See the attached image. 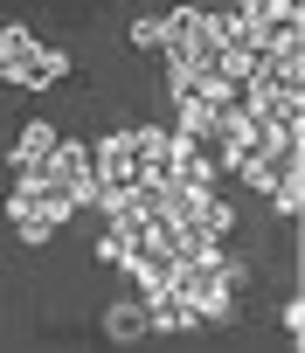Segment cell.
Here are the masks:
<instances>
[{"label": "cell", "instance_id": "6da1fadb", "mask_svg": "<svg viewBox=\"0 0 305 353\" xmlns=\"http://www.w3.org/2000/svg\"><path fill=\"white\" fill-rule=\"evenodd\" d=\"M90 166H97V188H132V181H139L132 132H104V139L90 145Z\"/></svg>", "mask_w": 305, "mask_h": 353}, {"label": "cell", "instance_id": "9c48e42d", "mask_svg": "<svg viewBox=\"0 0 305 353\" xmlns=\"http://www.w3.org/2000/svg\"><path fill=\"white\" fill-rule=\"evenodd\" d=\"M132 42H139V49H160V14H146V21H132Z\"/></svg>", "mask_w": 305, "mask_h": 353}, {"label": "cell", "instance_id": "52a82bcc", "mask_svg": "<svg viewBox=\"0 0 305 353\" xmlns=\"http://www.w3.org/2000/svg\"><path fill=\"white\" fill-rule=\"evenodd\" d=\"M104 332H111V339H139V332H146V298H139V291L118 298V305L104 312Z\"/></svg>", "mask_w": 305, "mask_h": 353}, {"label": "cell", "instance_id": "30bf717a", "mask_svg": "<svg viewBox=\"0 0 305 353\" xmlns=\"http://www.w3.org/2000/svg\"><path fill=\"white\" fill-rule=\"evenodd\" d=\"M284 332H291V346L305 339V298H291V305H284Z\"/></svg>", "mask_w": 305, "mask_h": 353}, {"label": "cell", "instance_id": "ba28073f", "mask_svg": "<svg viewBox=\"0 0 305 353\" xmlns=\"http://www.w3.org/2000/svg\"><path fill=\"white\" fill-rule=\"evenodd\" d=\"M63 70H70V56H63V49H42V56H35V70H28V83H21V90H49V83H56V77H63Z\"/></svg>", "mask_w": 305, "mask_h": 353}, {"label": "cell", "instance_id": "5b68a950", "mask_svg": "<svg viewBox=\"0 0 305 353\" xmlns=\"http://www.w3.org/2000/svg\"><path fill=\"white\" fill-rule=\"evenodd\" d=\"M195 325V312L174 298V291H160V298H146V332H188Z\"/></svg>", "mask_w": 305, "mask_h": 353}, {"label": "cell", "instance_id": "3957f363", "mask_svg": "<svg viewBox=\"0 0 305 353\" xmlns=\"http://www.w3.org/2000/svg\"><path fill=\"white\" fill-rule=\"evenodd\" d=\"M139 173H174V125H132Z\"/></svg>", "mask_w": 305, "mask_h": 353}, {"label": "cell", "instance_id": "8992f818", "mask_svg": "<svg viewBox=\"0 0 305 353\" xmlns=\"http://www.w3.org/2000/svg\"><path fill=\"white\" fill-rule=\"evenodd\" d=\"M270 208L298 222V208H305V159H291V166L277 173V181H270Z\"/></svg>", "mask_w": 305, "mask_h": 353}, {"label": "cell", "instance_id": "7a4b0ae2", "mask_svg": "<svg viewBox=\"0 0 305 353\" xmlns=\"http://www.w3.org/2000/svg\"><path fill=\"white\" fill-rule=\"evenodd\" d=\"M35 56H42V42H35L21 21H14V28H0V83H14V90H21L28 70H35Z\"/></svg>", "mask_w": 305, "mask_h": 353}, {"label": "cell", "instance_id": "277c9868", "mask_svg": "<svg viewBox=\"0 0 305 353\" xmlns=\"http://www.w3.org/2000/svg\"><path fill=\"white\" fill-rule=\"evenodd\" d=\"M49 145H56V125H49V118L21 125V139H14V152H8V159H14V173H35V166L49 159Z\"/></svg>", "mask_w": 305, "mask_h": 353}]
</instances>
